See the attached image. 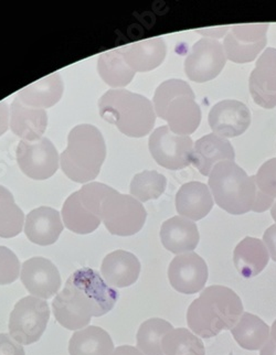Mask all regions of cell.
I'll list each match as a JSON object with an SVG mask.
<instances>
[{"mask_svg": "<svg viewBox=\"0 0 276 355\" xmlns=\"http://www.w3.org/2000/svg\"><path fill=\"white\" fill-rule=\"evenodd\" d=\"M112 288L94 269H78L52 302V310L61 326L74 331L87 328L93 317L109 313L119 300Z\"/></svg>", "mask_w": 276, "mask_h": 355, "instance_id": "cell-1", "label": "cell"}, {"mask_svg": "<svg viewBox=\"0 0 276 355\" xmlns=\"http://www.w3.org/2000/svg\"><path fill=\"white\" fill-rule=\"evenodd\" d=\"M243 313L241 298L232 289L210 286L188 308V327L196 336L210 339L234 328Z\"/></svg>", "mask_w": 276, "mask_h": 355, "instance_id": "cell-2", "label": "cell"}, {"mask_svg": "<svg viewBox=\"0 0 276 355\" xmlns=\"http://www.w3.org/2000/svg\"><path fill=\"white\" fill-rule=\"evenodd\" d=\"M100 115L128 137L141 138L152 132L156 123L153 103L128 89H110L98 101Z\"/></svg>", "mask_w": 276, "mask_h": 355, "instance_id": "cell-3", "label": "cell"}, {"mask_svg": "<svg viewBox=\"0 0 276 355\" xmlns=\"http://www.w3.org/2000/svg\"><path fill=\"white\" fill-rule=\"evenodd\" d=\"M106 157V145L100 130L93 125L74 127L68 137V147L60 157L64 175L78 183L94 180Z\"/></svg>", "mask_w": 276, "mask_h": 355, "instance_id": "cell-4", "label": "cell"}, {"mask_svg": "<svg viewBox=\"0 0 276 355\" xmlns=\"http://www.w3.org/2000/svg\"><path fill=\"white\" fill-rule=\"evenodd\" d=\"M156 116L167 121L173 134L189 136L201 121V110L187 82L171 78L160 84L154 95Z\"/></svg>", "mask_w": 276, "mask_h": 355, "instance_id": "cell-5", "label": "cell"}, {"mask_svg": "<svg viewBox=\"0 0 276 355\" xmlns=\"http://www.w3.org/2000/svg\"><path fill=\"white\" fill-rule=\"evenodd\" d=\"M209 189L222 210L232 216L250 212L257 198L255 175L248 173L234 162H219L209 175Z\"/></svg>", "mask_w": 276, "mask_h": 355, "instance_id": "cell-6", "label": "cell"}, {"mask_svg": "<svg viewBox=\"0 0 276 355\" xmlns=\"http://www.w3.org/2000/svg\"><path fill=\"white\" fill-rule=\"evenodd\" d=\"M111 189L104 183L91 182L71 194L61 213L65 227L81 235L89 234L98 229L102 222V202Z\"/></svg>", "mask_w": 276, "mask_h": 355, "instance_id": "cell-7", "label": "cell"}, {"mask_svg": "<svg viewBox=\"0 0 276 355\" xmlns=\"http://www.w3.org/2000/svg\"><path fill=\"white\" fill-rule=\"evenodd\" d=\"M101 218L112 235L132 236L143 229L147 212L135 198L112 188L102 202Z\"/></svg>", "mask_w": 276, "mask_h": 355, "instance_id": "cell-8", "label": "cell"}, {"mask_svg": "<svg viewBox=\"0 0 276 355\" xmlns=\"http://www.w3.org/2000/svg\"><path fill=\"white\" fill-rule=\"evenodd\" d=\"M50 319L49 304L28 296L15 304L9 317V332L19 345H30L41 339Z\"/></svg>", "mask_w": 276, "mask_h": 355, "instance_id": "cell-9", "label": "cell"}, {"mask_svg": "<svg viewBox=\"0 0 276 355\" xmlns=\"http://www.w3.org/2000/svg\"><path fill=\"white\" fill-rule=\"evenodd\" d=\"M148 146L155 162L166 169H184L193 162V139L189 136L173 134L168 126L155 130L149 137Z\"/></svg>", "mask_w": 276, "mask_h": 355, "instance_id": "cell-10", "label": "cell"}, {"mask_svg": "<svg viewBox=\"0 0 276 355\" xmlns=\"http://www.w3.org/2000/svg\"><path fill=\"white\" fill-rule=\"evenodd\" d=\"M17 162L22 173L33 180H46L57 173L59 155L51 140H21L17 147Z\"/></svg>", "mask_w": 276, "mask_h": 355, "instance_id": "cell-11", "label": "cell"}, {"mask_svg": "<svg viewBox=\"0 0 276 355\" xmlns=\"http://www.w3.org/2000/svg\"><path fill=\"white\" fill-rule=\"evenodd\" d=\"M227 60L223 44L216 39L203 38L193 44L184 60V72L191 81L205 83L219 76Z\"/></svg>", "mask_w": 276, "mask_h": 355, "instance_id": "cell-12", "label": "cell"}, {"mask_svg": "<svg viewBox=\"0 0 276 355\" xmlns=\"http://www.w3.org/2000/svg\"><path fill=\"white\" fill-rule=\"evenodd\" d=\"M268 24H236L225 35L227 59L236 63L252 62L266 48Z\"/></svg>", "mask_w": 276, "mask_h": 355, "instance_id": "cell-13", "label": "cell"}, {"mask_svg": "<svg viewBox=\"0 0 276 355\" xmlns=\"http://www.w3.org/2000/svg\"><path fill=\"white\" fill-rule=\"evenodd\" d=\"M208 277L206 261L193 252L177 255L168 267V279L171 287L184 295L202 291Z\"/></svg>", "mask_w": 276, "mask_h": 355, "instance_id": "cell-14", "label": "cell"}, {"mask_svg": "<svg viewBox=\"0 0 276 355\" xmlns=\"http://www.w3.org/2000/svg\"><path fill=\"white\" fill-rule=\"evenodd\" d=\"M20 279L30 295L44 300L57 296L62 284L57 266L44 257L26 261L22 264Z\"/></svg>", "mask_w": 276, "mask_h": 355, "instance_id": "cell-15", "label": "cell"}, {"mask_svg": "<svg viewBox=\"0 0 276 355\" xmlns=\"http://www.w3.org/2000/svg\"><path fill=\"white\" fill-rule=\"evenodd\" d=\"M251 124L248 106L236 100L218 103L209 113V125L214 134L222 138H234L243 134Z\"/></svg>", "mask_w": 276, "mask_h": 355, "instance_id": "cell-16", "label": "cell"}, {"mask_svg": "<svg viewBox=\"0 0 276 355\" xmlns=\"http://www.w3.org/2000/svg\"><path fill=\"white\" fill-rule=\"evenodd\" d=\"M252 98L257 105L271 110L276 106V49L266 48L259 57L249 80Z\"/></svg>", "mask_w": 276, "mask_h": 355, "instance_id": "cell-17", "label": "cell"}, {"mask_svg": "<svg viewBox=\"0 0 276 355\" xmlns=\"http://www.w3.org/2000/svg\"><path fill=\"white\" fill-rule=\"evenodd\" d=\"M234 159L236 154L230 141L212 132L196 141L191 162L201 175L209 177L219 162H234Z\"/></svg>", "mask_w": 276, "mask_h": 355, "instance_id": "cell-18", "label": "cell"}, {"mask_svg": "<svg viewBox=\"0 0 276 355\" xmlns=\"http://www.w3.org/2000/svg\"><path fill=\"white\" fill-rule=\"evenodd\" d=\"M64 225L60 213L51 207H40L31 211L26 218L25 233L30 242L40 246L55 244Z\"/></svg>", "mask_w": 276, "mask_h": 355, "instance_id": "cell-19", "label": "cell"}, {"mask_svg": "<svg viewBox=\"0 0 276 355\" xmlns=\"http://www.w3.org/2000/svg\"><path fill=\"white\" fill-rule=\"evenodd\" d=\"M101 272L107 285L125 288L137 282L141 274V263L130 252L115 250L104 257Z\"/></svg>", "mask_w": 276, "mask_h": 355, "instance_id": "cell-20", "label": "cell"}, {"mask_svg": "<svg viewBox=\"0 0 276 355\" xmlns=\"http://www.w3.org/2000/svg\"><path fill=\"white\" fill-rule=\"evenodd\" d=\"M160 240L166 250L180 255L193 252L199 244L200 235L195 222L179 216L164 222L160 229Z\"/></svg>", "mask_w": 276, "mask_h": 355, "instance_id": "cell-21", "label": "cell"}, {"mask_svg": "<svg viewBox=\"0 0 276 355\" xmlns=\"http://www.w3.org/2000/svg\"><path fill=\"white\" fill-rule=\"evenodd\" d=\"M10 128L15 135L28 141L42 138L48 126V114L42 108L26 105L19 98L11 104Z\"/></svg>", "mask_w": 276, "mask_h": 355, "instance_id": "cell-22", "label": "cell"}, {"mask_svg": "<svg viewBox=\"0 0 276 355\" xmlns=\"http://www.w3.org/2000/svg\"><path fill=\"white\" fill-rule=\"evenodd\" d=\"M214 207V197L205 183H184L176 194V210L179 216L199 221L206 218Z\"/></svg>", "mask_w": 276, "mask_h": 355, "instance_id": "cell-23", "label": "cell"}, {"mask_svg": "<svg viewBox=\"0 0 276 355\" xmlns=\"http://www.w3.org/2000/svg\"><path fill=\"white\" fill-rule=\"evenodd\" d=\"M125 62L134 72H148L164 62L167 53L165 41L160 38L148 39L119 48Z\"/></svg>", "mask_w": 276, "mask_h": 355, "instance_id": "cell-24", "label": "cell"}, {"mask_svg": "<svg viewBox=\"0 0 276 355\" xmlns=\"http://www.w3.org/2000/svg\"><path fill=\"white\" fill-rule=\"evenodd\" d=\"M270 254L263 241L255 237H245L236 245L233 252V261L239 274L245 279L255 277L268 266Z\"/></svg>", "mask_w": 276, "mask_h": 355, "instance_id": "cell-25", "label": "cell"}, {"mask_svg": "<svg viewBox=\"0 0 276 355\" xmlns=\"http://www.w3.org/2000/svg\"><path fill=\"white\" fill-rule=\"evenodd\" d=\"M63 89L62 78L59 73H52L49 76L20 89L17 98H19L26 105L46 110L55 106L61 100Z\"/></svg>", "mask_w": 276, "mask_h": 355, "instance_id": "cell-26", "label": "cell"}, {"mask_svg": "<svg viewBox=\"0 0 276 355\" xmlns=\"http://www.w3.org/2000/svg\"><path fill=\"white\" fill-rule=\"evenodd\" d=\"M114 343L111 336L96 326L78 330L69 342L70 355H112Z\"/></svg>", "mask_w": 276, "mask_h": 355, "instance_id": "cell-27", "label": "cell"}, {"mask_svg": "<svg viewBox=\"0 0 276 355\" xmlns=\"http://www.w3.org/2000/svg\"><path fill=\"white\" fill-rule=\"evenodd\" d=\"M231 334L242 349L249 351L261 350L270 340L271 328L261 318L244 312Z\"/></svg>", "mask_w": 276, "mask_h": 355, "instance_id": "cell-28", "label": "cell"}, {"mask_svg": "<svg viewBox=\"0 0 276 355\" xmlns=\"http://www.w3.org/2000/svg\"><path fill=\"white\" fill-rule=\"evenodd\" d=\"M98 72L101 78L112 87H128L135 76V72L125 62L119 48L101 54Z\"/></svg>", "mask_w": 276, "mask_h": 355, "instance_id": "cell-29", "label": "cell"}, {"mask_svg": "<svg viewBox=\"0 0 276 355\" xmlns=\"http://www.w3.org/2000/svg\"><path fill=\"white\" fill-rule=\"evenodd\" d=\"M173 330V327L168 321L160 318H152L144 321L138 329L137 349L144 355H164V336Z\"/></svg>", "mask_w": 276, "mask_h": 355, "instance_id": "cell-30", "label": "cell"}, {"mask_svg": "<svg viewBox=\"0 0 276 355\" xmlns=\"http://www.w3.org/2000/svg\"><path fill=\"white\" fill-rule=\"evenodd\" d=\"M25 214L8 189L0 186V237L12 239L21 233Z\"/></svg>", "mask_w": 276, "mask_h": 355, "instance_id": "cell-31", "label": "cell"}, {"mask_svg": "<svg viewBox=\"0 0 276 355\" xmlns=\"http://www.w3.org/2000/svg\"><path fill=\"white\" fill-rule=\"evenodd\" d=\"M164 354L166 355H205V345L201 339L186 328L173 329L164 336Z\"/></svg>", "mask_w": 276, "mask_h": 355, "instance_id": "cell-32", "label": "cell"}, {"mask_svg": "<svg viewBox=\"0 0 276 355\" xmlns=\"http://www.w3.org/2000/svg\"><path fill=\"white\" fill-rule=\"evenodd\" d=\"M167 179L157 171L137 173L130 182V196L141 202L156 200L165 192Z\"/></svg>", "mask_w": 276, "mask_h": 355, "instance_id": "cell-33", "label": "cell"}, {"mask_svg": "<svg viewBox=\"0 0 276 355\" xmlns=\"http://www.w3.org/2000/svg\"><path fill=\"white\" fill-rule=\"evenodd\" d=\"M20 261L16 254L0 246V285H9L19 278Z\"/></svg>", "mask_w": 276, "mask_h": 355, "instance_id": "cell-34", "label": "cell"}, {"mask_svg": "<svg viewBox=\"0 0 276 355\" xmlns=\"http://www.w3.org/2000/svg\"><path fill=\"white\" fill-rule=\"evenodd\" d=\"M257 188L271 198H276V158L270 159L261 166L255 175Z\"/></svg>", "mask_w": 276, "mask_h": 355, "instance_id": "cell-35", "label": "cell"}, {"mask_svg": "<svg viewBox=\"0 0 276 355\" xmlns=\"http://www.w3.org/2000/svg\"><path fill=\"white\" fill-rule=\"evenodd\" d=\"M0 355H26L21 345L10 334H0Z\"/></svg>", "mask_w": 276, "mask_h": 355, "instance_id": "cell-36", "label": "cell"}, {"mask_svg": "<svg viewBox=\"0 0 276 355\" xmlns=\"http://www.w3.org/2000/svg\"><path fill=\"white\" fill-rule=\"evenodd\" d=\"M274 199L268 194L263 193L261 190L257 188V198H255V205L252 211L257 213L266 212L270 207H273Z\"/></svg>", "mask_w": 276, "mask_h": 355, "instance_id": "cell-37", "label": "cell"}, {"mask_svg": "<svg viewBox=\"0 0 276 355\" xmlns=\"http://www.w3.org/2000/svg\"><path fill=\"white\" fill-rule=\"evenodd\" d=\"M263 243L266 244L271 259L276 263V224L266 230L263 235Z\"/></svg>", "mask_w": 276, "mask_h": 355, "instance_id": "cell-38", "label": "cell"}, {"mask_svg": "<svg viewBox=\"0 0 276 355\" xmlns=\"http://www.w3.org/2000/svg\"><path fill=\"white\" fill-rule=\"evenodd\" d=\"M9 106L6 102H0V136L9 128Z\"/></svg>", "mask_w": 276, "mask_h": 355, "instance_id": "cell-39", "label": "cell"}, {"mask_svg": "<svg viewBox=\"0 0 276 355\" xmlns=\"http://www.w3.org/2000/svg\"><path fill=\"white\" fill-rule=\"evenodd\" d=\"M227 29H229V27L206 28V29H198L197 33L206 35V38L216 39L217 40V39L227 35Z\"/></svg>", "mask_w": 276, "mask_h": 355, "instance_id": "cell-40", "label": "cell"}, {"mask_svg": "<svg viewBox=\"0 0 276 355\" xmlns=\"http://www.w3.org/2000/svg\"><path fill=\"white\" fill-rule=\"evenodd\" d=\"M112 355H144L137 347H132V345H121L117 347Z\"/></svg>", "mask_w": 276, "mask_h": 355, "instance_id": "cell-41", "label": "cell"}, {"mask_svg": "<svg viewBox=\"0 0 276 355\" xmlns=\"http://www.w3.org/2000/svg\"><path fill=\"white\" fill-rule=\"evenodd\" d=\"M260 355H276V343L270 338L266 345L261 349Z\"/></svg>", "mask_w": 276, "mask_h": 355, "instance_id": "cell-42", "label": "cell"}, {"mask_svg": "<svg viewBox=\"0 0 276 355\" xmlns=\"http://www.w3.org/2000/svg\"><path fill=\"white\" fill-rule=\"evenodd\" d=\"M270 338H271V339L276 343V320L274 321L273 324H272Z\"/></svg>", "mask_w": 276, "mask_h": 355, "instance_id": "cell-43", "label": "cell"}, {"mask_svg": "<svg viewBox=\"0 0 276 355\" xmlns=\"http://www.w3.org/2000/svg\"><path fill=\"white\" fill-rule=\"evenodd\" d=\"M271 216L274 221L276 222V202H274L273 207H271Z\"/></svg>", "mask_w": 276, "mask_h": 355, "instance_id": "cell-44", "label": "cell"}, {"mask_svg": "<svg viewBox=\"0 0 276 355\" xmlns=\"http://www.w3.org/2000/svg\"><path fill=\"white\" fill-rule=\"evenodd\" d=\"M229 355H233V353H232V352H231V353H230V354H229Z\"/></svg>", "mask_w": 276, "mask_h": 355, "instance_id": "cell-45", "label": "cell"}]
</instances>
